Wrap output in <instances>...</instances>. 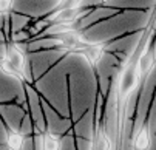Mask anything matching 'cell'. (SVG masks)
Segmentation results:
<instances>
[{
  "mask_svg": "<svg viewBox=\"0 0 156 150\" xmlns=\"http://www.w3.org/2000/svg\"><path fill=\"white\" fill-rule=\"evenodd\" d=\"M68 102L70 118L76 121L82 113L91 109L99 91L93 65L80 51H68Z\"/></svg>",
  "mask_w": 156,
  "mask_h": 150,
  "instance_id": "obj_1",
  "label": "cell"
},
{
  "mask_svg": "<svg viewBox=\"0 0 156 150\" xmlns=\"http://www.w3.org/2000/svg\"><path fill=\"white\" fill-rule=\"evenodd\" d=\"M151 9H122L80 31L87 44H105L122 34L142 30L150 23Z\"/></svg>",
  "mask_w": 156,
  "mask_h": 150,
  "instance_id": "obj_2",
  "label": "cell"
},
{
  "mask_svg": "<svg viewBox=\"0 0 156 150\" xmlns=\"http://www.w3.org/2000/svg\"><path fill=\"white\" fill-rule=\"evenodd\" d=\"M40 98L45 99L56 112L70 118L68 102V62L63 56L57 63L33 82Z\"/></svg>",
  "mask_w": 156,
  "mask_h": 150,
  "instance_id": "obj_3",
  "label": "cell"
},
{
  "mask_svg": "<svg viewBox=\"0 0 156 150\" xmlns=\"http://www.w3.org/2000/svg\"><path fill=\"white\" fill-rule=\"evenodd\" d=\"M119 73V71H118ZM118 73L113 76L110 84V88L104 99V112L101 119V127L104 128L105 135L108 136L110 142L115 148H118V138H119V99H118Z\"/></svg>",
  "mask_w": 156,
  "mask_h": 150,
  "instance_id": "obj_4",
  "label": "cell"
},
{
  "mask_svg": "<svg viewBox=\"0 0 156 150\" xmlns=\"http://www.w3.org/2000/svg\"><path fill=\"white\" fill-rule=\"evenodd\" d=\"M154 88H156V63L150 70V73L141 82L139 93H138V104H136V110H135V118H133L131 139L147 121V113H148V107H150Z\"/></svg>",
  "mask_w": 156,
  "mask_h": 150,
  "instance_id": "obj_5",
  "label": "cell"
},
{
  "mask_svg": "<svg viewBox=\"0 0 156 150\" xmlns=\"http://www.w3.org/2000/svg\"><path fill=\"white\" fill-rule=\"evenodd\" d=\"M68 50L63 47H56V48H48V50H37V51H28L27 57L31 65V73H33V82L39 79L43 73H47L54 63H57Z\"/></svg>",
  "mask_w": 156,
  "mask_h": 150,
  "instance_id": "obj_6",
  "label": "cell"
},
{
  "mask_svg": "<svg viewBox=\"0 0 156 150\" xmlns=\"http://www.w3.org/2000/svg\"><path fill=\"white\" fill-rule=\"evenodd\" d=\"M121 67H122V62L119 60V57L115 53H110V51H105V50H104L101 59L93 65L96 80H98V88L104 96L107 95V91L110 88L111 79H113V76L121 70Z\"/></svg>",
  "mask_w": 156,
  "mask_h": 150,
  "instance_id": "obj_7",
  "label": "cell"
},
{
  "mask_svg": "<svg viewBox=\"0 0 156 150\" xmlns=\"http://www.w3.org/2000/svg\"><path fill=\"white\" fill-rule=\"evenodd\" d=\"M145 33V28L142 30H136V31H131V33H127V34H122L116 39H111L105 44H102L104 50L105 51H110V53H122L125 54L127 57H131L133 53L136 51L139 42L142 39Z\"/></svg>",
  "mask_w": 156,
  "mask_h": 150,
  "instance_id": "obj_8",
  "label": "cell"
},
{
  "mask_svg": "<svg viewBox=\"0 0 156 150\" xmlns=\"http://www.w3.org/2000/svg\"><path fill=\"white\" fill-rule=\"evenodd\" d=\"M60 0H14L12 11L30 16L31 19H39L54 11Z\"/></svg>",
  "mask_w": 156,
  "mask_h": 150,
  "instance_id": "obj_9",
  "label": "cell"
},
{
  "mask_svg": "<svg viewBox=\"0 0 156 150\" xmlns=\"http://www.w3.org/2000/svg\"><path fill=\"white\" fill-rule=\"evenodd\" d=\"M40 102H42L43 118H45V132H50V133H53L56 136H60L66 130H70L71 125H73L71 118L62 116L43 98H40Z\"/></svg>",
  "mask_w": 156,
  "mask_h": 150,
  "instance_id": "obj_10",
  "label": "cell"
},
{
  "mask_svg": "<svg viewBox=\"0 0 156 150\" xmlns=\"http://www.w3.org/2000/svg\"><path fill=\"white\" fill-rule=\"evenodd\" d=\"M102 5L113 6L118 9H151L154 3L151 0H105Z\"/></svg>",
  "mask_w": 156,
  "mask_h": 150,
  "instance_id": "obj_11",
  "label": "cell"
},
{
  "mask_svg": "<svg viewBox=\"0 0 156 150\" xmlns=\"http://www.w3.org/2000/svg\"><path fill=\"white\" fill-rule=\"evenodd\" d=\"M153 67H154V56H153V50L150 47V48L144 50L138 56V60H136V70H138L141 79H144Z\"/></svg>",
  "mask_w": 156,
  "mask_h": 150,
  "instance_id": "obj_12",
  "label": "cell"
},
{
  "mask_svg": "<svg viewBox=\"0 0 156 150\" xmlns=\"http://www.w3.org/2000/svg\"><path fill=\"white\" fill-rule=\"evenodd\" d=\"M131 148H136V150H147V148H150V130H148V127L145 124L139 128V132L133 136Z\"/></svg>",
  "mask_w": 156,
  "mask_h": 150,
  "instance_id": "obj_13",
  "label": "cell"
},
{
  "mask_svg": "<svg viewBox=\"0 0 156 150\" xmlns=\"http://www.w3.org/2000/svg\"><path fill=\"white\" fill-rule=\"evenodd\" d=\"M9 20H11V33H16V31H20V30H25L31 23L33 19L30 16L22 14V12L11 11L9 12Z\"/></svg>",
  "mask_w": 156,
  "mask_h": 150,
  "instance_id": "obj_14",
  "label": "cell"
},
{
  "mask_svg": "<svg viewBox=\"0 0 156 150\" xmlns=\"http://www.w3.org/2000/svg\"><path fill=\"white\" fill-rule=\"evenodd\" d=\"M22 141H23V135H22L19 130H8L6 128V139H5L6 148L20 150L22 148Z\"/></svg>",
  "mask_w": 156,
  "mask_h": 150,
  "instance_id": "obj_15",
  "label": "cell"
},
{
  "mask_svg": "<svg viewBox=\"0 0 156 150\" xmlns=\"http://www.w3.org/2000/svg\"><path fill=\"white\" fill-rule=\"evenodd\" d=\"M145 125L150 130V136L153 133H156V88H154V93H153V98H151V102H150V107H148Z\"/></svg>",
  "mask_w": 156,
  "mask_h": 150,
  "instance_id": "obj_16",
  "label": "cell"
},
{
  "mask_svg": "<svg viewBox=\"0 0 156 150\" xmlns=\"http://www.w3.org/2000/svg\"><path fill=\"white\" fill-rule=\"evenodd\" d=\"M59 150H76V136L71 128L59 136Z\"/></svg>",
  "mask_w": 156,
  "mask_h": 150,
  "instance_id": "obj_17",
  "label": "cell"
},
{
  "mask_svg": "<svg viewBox=\"0 0 156 150\" xmlns=\"http://www.w3.org/2000/svg\"><path fill=\"white\" fill-rule=\"evenodd\" d=\"M19 132L23 135V136H25V135H33V133H34V122H33V119H31V116H30L28 112H25L23 118H22V121H20Z\"/></svg>",
  "mask_w": 156,
  "mask_h": 150,
  "instance_id": "obj_18",
  "label": "cell"
},
{
  "mask_svg": "<svg viewBox=\"0 0 156 150\" xmlns=\"http://www.w3.org/2000/svg\"><path fill=\"white\" fill-rule=\"evenodd\" d=\"M43 150H59V136L43 132Z\"/></svg>",
  "mask_w": 156,
  "mask_h": 150,
  "instance_id": "obj_19",
  "label": "cell"
},
{
  "mask_svg": "<svg viewBox=\"0 0 156 150\" xmlns=\"http://www.w3.org/2000/svg\"><path fill=\"white\" fill-rule=\"evenodd\" d=\"M76 148H79V150H90V148H93V141L88 139V138L76 136Z\"/></svg>",
  "mask_w": 156,
  "mask_h": 150,
  "instance_id": "obj_20",
  "label": "cell"
},
{
  "mask_svg": "<svg viewBox=\"0 0 156 150\" xmlns=\"http://www.w3.org/2000/svg\"><path fill=\"white\" fill-rule=\"evenodd\" d=\"M102 5V0H79L77 8H94Z\"/></svg>",
  "mask_w": 156,
  "mask_h": 150,
  "instance_id": "obj_21",
  "label": "cell"
},
{
  "mask_svg": "<svg viewBox=\"0 0 156 150\" xmlns=\"http://www.w3.org/2000/svg\"><path fill=\"white\" fill-rule=\"evenodd\" d=\"M14 6V0H0V12H11Z\"/></svg>",
  "mask_w": 156,
  "mask_h": 150,
  "instance_id": "obj_22",
  "label": "cell"
},
{
  "mask_svg": "<svg viewBox=\"0 0 156 150\" xmlns=\"http://www.w3.org/2000/svg\"><path fill=\"white\" fill-rule=\"evenodd\" d=\"M20 150H33V135H25Z\"/></svg>",
  "mask_w": 156,
  "mask_h": 150,
  "instance_id": "obj_23",
  "label": "cell"
},
{
  "mask_svg": "<svg viewBox=\"0 0 156 150\" xmlns=\"http://www.w3.org/2000/svg\"><path fill=\"white\" fill-rule=\"evenodd\" d=\"M151 50H153V56H154V63H156V33L153 36V40H151Z\"/></svg>",
  "mask_w": 156,
  "mask_h": 150,
  "instance_id": "obj_24",
  "label": "cell"
},
{
  "mask_svg": "<svg viewBox=\"0 0 156 150\" xmlns=\"http://www.w3.org/2000/svg\"><path fill=\"white\" fill-rule=\"evenodd\" d=\"M104 2H105V0H102V3H104Z\"/></svg>",
  "mask_w": 156,
  "mask_h": 150,
  "instance_id": "obj_25",
  "label": "cell"
}]
</instances>
